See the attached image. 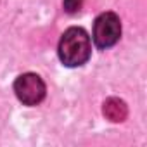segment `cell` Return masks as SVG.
Listing matches in <instances>:
<instances>
[{
  "instance_id": "cell-1",
  "label": "cell",
  "mask_w": 147,
  "mask_h": 147,
  "mask_svg": "<svg viewBox=\"0 0 147 147\" xmlns=\"http://www.w3.org/2000/svg\"><path fill=\"white\" fill-rule=\"evenodd\" d=\"M57 55L67 67H80L88 62L92 55V38L82 26L67 28L59 40Z\"/></svg>"
},
{
  "instance_id": "cell-2",
  "label": "cell",
  "mask_w": 147,
  "mask_h": 147,
  "mask_svg": "<svg viewBox=\"0 0 147 147\" xmlns=\"http://www.w3.org/2000/svg\"><path fill=\"white\" fill-rule=\"evenodd\" d=\"M121 38V19L114 12H102L95 18L92 28V40L97 49L107 50Z\"/></svg>"
},
{
  "instance_id": "cell-3",
  "label": "cell",
  "mask_w": 147,
  "mask_h": 147,
  "mask_svg": "<svg viewBox=\"0 0 147 147\" xmlns=\"http://www.w3.org/2000/svg\"><path fill=\"white\" fill-rule=\"evenodd\" d=\"M14 94L24 106H38L47 95V85L36 73H23L14 82Z\"/></svg>"
},
{
  "instance_id": "cell-4",
  "label": "cell",
  "mask_w": 147,
  "mask_h": 147,
  "mask_svg": "<svg viewBox=\"0 0 147 147\" xmlns=\"http://www.w3.org/2000/svg\"><path fill=\"white\" fill-rule=\"evenodd\" d=\"M102 114L106 116V119L113 123H121L128 118V106L125 100L118 97H109L102 104Z\"/></svg>"
},
{
  "instance_id": "cell-5",
  "label": "cell",
  "mask_w": 147,
  "mask_h": 147,
  "mask_svg": "<svg viewBox=\"0 0 147 147\" xmlns=\"http://www.w3.org/2000/svg\"><path fill=\"white\" fill-rule=\"evenodd\" d=\"M83 2H85V0H62L64 12L66 14H71V16L78 14L82 11V7H83Z\"/></svg>"
}]
</instances>
